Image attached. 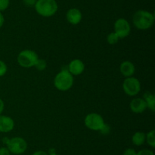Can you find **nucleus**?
<instances>
[{"instance_id":"nucleus-1","label":"nucleus","mask_w":155,"mask_h":155,"mask_svg":"<svg viewBox=\"0 0 155 155\" xmlns=\"http://www.w3.org/2000/svg\"><path fill=\"white\" fill-rule=\"evenodd\" d=\"M133 22L135 27L141 30H148L154 22V15L145 10H139L133 15Z\"/></svg>"},{"instance_id":"nucleus-2","label":"nucleus","mask_w":155,"mask_h":155,"mask_svg":"<svg viewBox=\"0 0 155 155\" xmlns=\"http://www.w3.org/2000/svg\"><path fill=\"white\" fill-rule=\"evenodd\" d=\"M34 7L39 15L48 18L55 15L58 5L55 0H37Z\"/></svg>"},{"instance_id":"nucleus-3","label":"nucleus","mask_w":155,"mask_h":155,"mask_svg":"<svg viewBox=\"0 0 155 155\" xmlns=\"http://www.w3.org/2000/svg\"><path fill=\"white\" fill-rule=\"evenodd\" d=\"M54 84L58 91H67L74 84V77L68 70H62L54 77Z\"/></svg>"},{"instance_id":"nucleus-4","label":"nucleus","mask_w":155,"mask_h":155,"mask_svg":"<svg viewBox=\"0 0 155 155\" xmlns=\"http://www.w3.org/2000/svg\"><path fill=\"white\" fill-rule=\"evenodd\" d=\"M39 59L37 53L31 50H22L18 56V62L23 68H31L35 66Z\"/></svg>"},{"instance_id":"nucleus-5","label":"nucleus","mask_w":155,"mask_h":155,"mask_svg":"<svg viewBox=\"0 0 155 155\" xmlns=\"http://www.w3.org/2000/svg\"><path fill=\"white\" fill-rule=\"evenodd\" d=\"M85 126L90 130L102 131L105 128L104 120L101 115L96 112L88 114L84 119Z\"/></svg>"},{"instance_id":"nucleus-6","label":"nucleus","mask_w":155,"mask_h":155,"mask_svg":"<svg viewBox=\"0 0 155 155\" xmlns=\"http://www.w3.org/2000/svg\"><path fill=\"white\" fill-rule=\"evenodd\" d=\"M7 148L14 154H22L27 149V143L21 137H14L8 141Z\"/></svg>"},{"instance_id":"nucleus-7","label":"nucleus","mask_w":155,"mask_h":155,"mask_svg":"<svg viewBox=\"0 0 155 155\" xmlns=\"http://www.w3.org/2000/svg\"><path fill=\"white\" fill-rule=\"evenodd\" d=\"M123 90L130 97L136 96L141 91V83L136 78L129 77L124 80L123 83Z\"/></svg>"},{"instance_id":"nucleus-8","label":"nucleus","mask_w":155,"mask_h":155,"mask_svg":"<svg viewBox=\"0 0 155 155\" xmlns=\"http://www.w3.org/2000/svg\"><path fill=\"white\" fill-rule=\"evenodd\" d=\"M114 32L120 39L125 38L130 35L131 32L130 24L125 18H119L114 23Z\"/></svg>"},{"instance_id":"nucleus-9","label":"nucleus","mask_w":155,"mask_h":155,"mask_svg":"<svg viewBox=\"0 0 155 155\" xmlns=\"http://www.w3.org/2000/svg\"><path fill=\"white\" fill-rule=\"evenodd\" d=\"M66 18L67 21L71 24L77 25L82 21L83 15L80 9H77V8H73L67 12Z\"/></svg>"},{"instance_id":"nucleus-10","label":"nucleus","mask_w":155,"mask_h":155,"mask_svg":"<svg viewBox=\"0 0 155 155\" xmlns=\"http://www.w3.org/2000/svg\"><path fill=\"white\" fill-rule=\"evenodd\" d=\"M84 70L85 65L80 59H74L68 65V71L72 75H80Z\"/></svg>"},{"instance_id":"nucleus-11","label":"nucleus","mask_w":155,"mask_h":155,"mask_svg":"<svg viewBox=\"0 0 155 155\" xmlns=\"http://www.w3.org/2000/svg\"><path fill=\"white\" fill-rule=\"evenodd\" d=\"M130 109L135 113H142L144 111L146 110L148 106H147L146 102L143 98L137 97V98H134L130 102Z\"/></svg>"},{"instance_id":"nucleus-12","label":"nucleus","mask_w":155,"mask_h":155,"mask_svg":"<svg viewBox=\"0 0 155 155\" xmlns=\"http://www.w3.org/2000/svg\"><path fill=\"white\" fill-rule=\"evenodd\" d=\"M15 122L7 115H0V132H9L13 130Z\"/></svg>"},{"instance_id":"nucleus-13","label":"nucleus","mask_w":155,"mask_h":155,"mask_svg":"<svg viewBox=\"0 0 155 155\" xmlns=\"http://www.w3.org/2000/svg\"><path fill=\"white\" fill-rule=\"evenodd\" d=\"M120 73L126 78L132 77L134 74L136 68L133 62L130 61H124L120 65Z\"/></svg>"},{"instance_id":"nucleus-14","label":"nucleus","mask_w":155,"mask_h":155,"mask_svg":"<svg viewBox=\"0 0 155 155\" xmlns=\"http://www.w3.org/2000/svg\"><path fill=\"white\" fill-rule=\"evenodd\" d=\"M132 141L136 146H141L145 141V133L143 132H136L132 137Z\"/></svg>"},{"instance_id":"nucleus-15","label":"nucleus","mask_w":155,"mask_h":155,"mask_svg":"<svg viewBox=\"0 0 155 155\" xmlns=\"http://www.w3.org/2000/svg\"><path fill=\"white\" fill-rule=\"evenodd\" d=\"M144 100L147 103V106L151 111L155 110V97L154 94L151 92H146L144 94Z\"/></svg>"},{"instance_id":"nucleus-16","label":"nucleus","mask_w":155,"mask_h":155,"mask_svg":"<svg viewBox=\"0 0 155 155\" xmlns=\"http://www.w3.org/2000/svg\"><path fill=\"white\" fill-rule=\"evenodd\" d=\"M145 141L151 147H155V130L152 129L145 134Z\"/></svg>"},{"instance_id":"nucleus-17","label":"nucleus","mask_w":155,"mask_h":155,"mask_svg":"<svg viewBox=\"0 0 155 155\" xmlns=\"http://www.w3.org/2000/svg\"><path fill=\"white\" fill-rule=\"evenodd\" d=\"M119 39L120 38L118 37V36L117 35V33L115 32H111L107 36V43L109 44H110V45H114V44L117 43L119 41Z\"/></svg>"},{"instance_id":"nucleus-18","label":"nucleus","mask_w":155,"mask_h":155,"mask_svg":"<svg viewBox=\"0 0 155 155\" xmlns=\"http://www.w3.org/2000/svg\"><path fill=\"white\" fill-rule=\"evenodd\" d=\"M35 67L37 68L39 71H42V70L45 69L46 68V62L43 59H38V61L36 62V65H35Z\"/></svg>"},{"instance_id":"nucleus-19","label":"nucleus","mask_w":155,"mask_h":155,"mask_svg":"<svg viewBox=\"0 0 155 155\" xmlns=\"http://www.w3.org/2000/svg\"><path fill=\"white\" fill-rule=\"evenodd\" d=\"M10 4V0H0V12L6 10Z\"/></svg>"},{"instance_id":"nucleus-20","label":"nucleus","mask_w":155,"mask_h":155,"mask_svg":"<svg viewBox=\"0 0 155 155\" xmlns=\"http://www.w3.org/2000/svg\"><path fill=\"white\" fill-rule=\"evenodd\" d=\"M7 65L3 61L0 60V77L4 76L7 72Z\"/></svg>"},{"instance_id":"nucleus-21","label":"nucleus","mask_w":155,"mask_h":155,"mask_svg":"<svg viewBox=\"0 0 155 155\" xmlns=\"http://www.w3.org/2000/svg\"><path fill=\"white\" fill-rule=\"evenodd\" d=\"M136 155H154V153L152 150H148V149H143L137 152Z\"/></svg>"},{"instance_id":"nucleus-22","label":"nucleus","mask_w":155,"mask_h":155,"mask_svg":"<svg viewBox=\"0 0 155 155\" xmlns=\"http://www.w3.org/2000/svg\"><path fill=\"white\" fill-rule=\"evenodd\" d=\"M137 152L133 148H127L124 152V155H136Z\"/></svg>"},{"instance_id":"nucleus-23","label":"nucleus","mask_w":155,"mask_h":155,"mask_svg":"<svg viewBox=\"0 0 155 155\" xmlns=\"http://www.w3.org/2000/svg\"><path fill=\"white\" fill-rule=\"evenodd\" d=\"M0 155H11L10 151L7 147H0Z\"/></svg>"},{"instance_id":"nucleus-24","label":"nucleus","mask_w":155,"mask_h":155,"mask_svg":"<svg viewBox=\"0 0 155 155\" xmlns=\"http://www.w3.org/2000/svg\"><path fill=\"white\" fill-rule=\"evenodd\" d=\"M37 0H23L24 4L27 6H34Z\"/></svg>"},{"instance_id":"nucleus-25","label":"nucleus","mask_w":155,"mask_h":155,"mask_svg":"<svg viewBox=\"0 0 155 155\" xmlns=\"http://www.w3.org/2000/svg\"><path fill=\"white\" fill-rule=\"evenodd\" d=\"M32 155H48V153H46L44 150H37V151H35L34 153Z\"/></svg>"},{"instance_id":"nucleus-26","label":"nucleus","mask_w":155,"mask_h":155,"mask_svg":"<svg viewBox=\"0 0 155 155\" xmlns=\"http://www.w3.org/2000/svg\"><path fill=\"white\" fill-rule=\"evenodd\" d=\"M4 108H5L4 101H3L2 99H0V115L2 113L3 110H4Z\"/></svg>"},{"instance_id":"nucleus-27","label":"nucleus","mask_w":155,"mask_h":155,"mask_svg":"<svg viewBox=\"0 0 155 155\" xmlns=\"http://www.w3.org/2000/svg\"><path fill=\"white\" fill-rule=\"evenodd\" d=\"M4 22H5L4 16H3V15L2 14V12H0V27H2L3 24H4Z\"/></svg>"},{"instance_id":"nucleus-28","label":"nucleus","mask_w":155,"mask_h":155,"mask_svg":"<svg viewBox=\"0 0 155 155\" xmlns=\"http://www.w3.org/2000/svg\"><path fill=\"white\" fill-rule=\"evenodd\" d=\"M50 155H58V154H57V153H56L55 152H54V153H50Z\"/></svg>"}]
</instances>
